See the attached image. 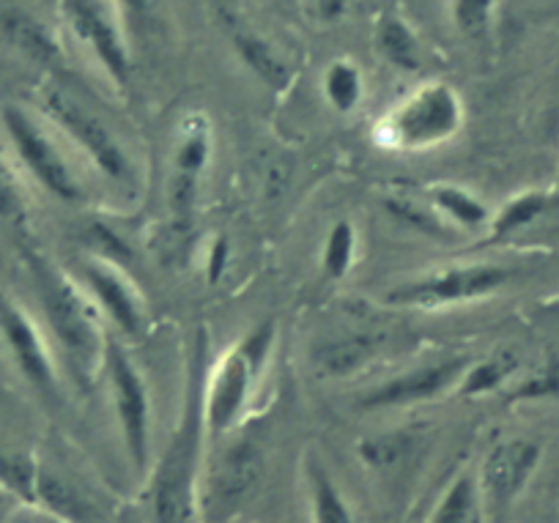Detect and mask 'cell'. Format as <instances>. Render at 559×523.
<instances>
[{
	"label": "cell",
	"instance_id": "25",
	"mask_svg": "<svg viewBox=\"0 0 559 523\" xmlns=\"http://www.w3.org/2000/svg\"><path fill=\"white\" fill-rule=\"evenodd\" d=\"M45 468L25 455L0 452V488L12 494L14 499L39 510L41 485H45Z\"/></svg>",
	"mask_w": 559,
	"mask_h": 523
},
{
	"label": "cell",
	"instance_id": "11",
	"mask_svg": "<svg viewBox=\"0 0 559 523\" xmlns=\"http://www.w3.org/2000/svg\"><path fill=\"white\" fill-rule=\"evenodd\" d=\"M83 290L94 301L96 310L112 323L121 334L138 340L143 337L148 326V307L146 299L140 296L129 274L107 258H88L78 269Z\"/></svg>",
	"mask_w": 559,
	"mask_h": 523
},
{
	"label": "cell",
	"instance_id": "27",
	"mask_svg": "<svg viewBox=\"0 0 559 523\" xmlns=\"http://www.w3.org/2000/svg\"><path fill=\"white\" fill-rule=\"evenodd\" d=\"M376 41H379L381 56H384L392 67L401 69V72H417L419 45H417V36L412 34V28H408L406 23H401L397 17L381 20Z\"/></svg>",
	"mask_w": 559,
	"mask_h": 523
},
{
	"label": "cell",
	"instance_id": "3",
	"mask_svg": "<svg viewBox=\"0 0 559 523\" xmlns=\"http://www.w3.org/2000/svg\"><path fill=\"white\" fill-rule=\"evenodd\" d=\"M464 127V102L448 83H426L395 105L379 123V143L397 154H426Z\"/></svg>",
	"mask_w": 559,
	"mask_h": 523
},
{
	"label": "cell",
	"instance_id": "8",
	"mask_svg": "<svg viewBox=\"0 0 559 523\" xmlns=\"http://www.w3.org/2000/svg\"><path fill=\"white\" fill-rule=\"evenodd\" d=\"M543 447L532 439H502L486 452L480 463L477 488H480L486 521H502L521 499L540 466Z\"/></svg>",
	"mask_w": 559,
	"mask_h": 523
},
{
	"label": "cell",
	"instance_id": "33",
	"mask_svg": "<svg viewBox=\"0 0 559 523\" xmlns=\"http://www.w3.org/2000/svg\"><path fill=\"white\" fill-rule=\"evenodd\" d=\"M121 3H123V12H127L129 17H143L148 7V0H121Z\"/></svg>",
	"mask_w": 559,
	"mask_h": 523
},
{
	"label": "cell",
	"instance_id": "10",
	"mask_svg": "<svg viewBox=\"0 0 559 523\" xmlns=\"http://www.w3.org/2000/svg\"><path fill=\"white\" fill-rule=\"evenodd\" d=\"M258 376L261 370L236 345H230L219 362L209 368L206 384H203V419H206L209 436L225 439L239 428Z\"/></svg>",
	"mask_w": 559,
	"mask_h": 523
},
{
	"label": "cell",
	"instance_id": "36",
	"mask_svg": "<svg viewBox=\"0 0 559 523\" xmlns=\"http://www.w3.org/2000/svg\"><path fill=\"white\" fill-rule=\"evenodd\" d=\"M557 307H559V299H557Z\"/></svg>",
	"mask_w": 559,
	"mask_h": 523
},
{
	"label": "cell",
	"instance_id": "2",
	"mask_svg": "<svg viewBox=\"0 0 559 523\" xmlns=\"http://www.w3.org/2000/svg\"><path fill=\"white\" fill-rule=\"evenodd\" d=\"M31 269H34L47 323L61 343L67 362L72 365L80 381L91 384L99 379L105 368L107 337H110L102 329L99 310L78 280L47 263L45 258H34Z\"/></svg>",
	"mask_w": 559,
	"mask_h": 523
},
{
	"label": "cell",
	"instance_id": "19",
	"mask_svg": "<svg viewBox=\"0 0 559 523\" xmlns=\"http://www.w3.org/2000/svg\"><path fill=\"white\" fill-rule=\"evenodd\" d=\"M310 523H357L352 504L319 461L308 463Z\"/></svg>",
	"mask_w": 559,
	"mask_h": 523
},
{
	"label": "cell",
	"instance_id": "16",
	"mask_svg": "<svg viewBox=\"0 0 559 523\" xmlns=\"http://www.w3.org/2000/svg\"><path fill=\"white\" fill-rule=\"evenodd\" d=\"M428 203L450 230H480L491 223V212L475 192L459 185H433Z\"/></svg>",
	"mask_w": 559,
	"mask_h": 523
},
{
	"label": "cell",
	"instance_id": "21",
	"mask_svg": "<svg viewBox=\"0 0 559 523\" xmlns=\"http://www.w3.org/2000/svg\"><path fill=\"white\" fill-rule=\"evenodd\" d=\"M419 444L417 430H384V433H370L357 441V455L362 466L373 468V472H390L406 463L414 455Z\"/></svg>",
	"mask_w": 559,
	"mask_h": 523
},
{
	"label": "cell",
	"instance_id": "28",
	"mask_svg": "<svg viewBox=\"0 0 559 523\" xmlns=\"http://www.w3.org/2000/svg\"><path fill=\"white\" fill-rule=\"evenodd\" d=\"M324 94L326 102H330L337 112L357 110L365 94V83L359 69L354 67L352 61L330 63V69H326L324 74Z\"/></svg>",
	"mask_w": 559,
	"mask_h": 523
},
{
	"label": "cell",
	"instance_id": "1",
	"mask_svg": "<svg viewBox=\"0 0 559 523\" xmlns=\"http://www.w3.org/2000/svg\"><path fill=\"white\" fill-rule=\"evenodd\" d=\"M190 348L179 425L148 472L146 499L154 523H198V515H201L203 444L209 436L206 419H203L209 343L203 329L192 337Z\"/></svg>",
	"mask_w": 559,
	"mask_h": 523
},
{
	"label": "cell",
	"instance_id": "23",
	"mask_svg": "<svg viewBox=\"0 0 559 523\" xmlns=\"http://www.w3.org/2000/svg\"><path fill=\"white\" fill-rule=\"evenodd\" d=\"M428 523H486V510H483L475 474H459L444 488Z\"/></svg>",
	"mask_w": 559,
	"mask_h": 523
},
{
	"label": "cell",
	"instance_id": "32",
	"mask_svg": "<svg viewBox=\"0 0 559 523\" xmlns=\"http://www.w3.org/2000/svg\"><path fill=\"white\" fill-rule=\"evenodd\" d=\"M228 263H230V245L225 236H217V239L209 245L206 252V261H203V272H206V283H219L223 274L228 272Z\"/></svg>",
	"mask_w": 559,
	"mask_h": 523
},
{
	"label": "cell",
	"instance_id": "20",
	"mask_svg": "<svg viewBox=\"0 0 559 523\" xmlns=\"http://www.w3.org/2000/svg\"><path fill=\"white\" fill-rule=\"evenodd\" d=\"M212 159V129L209 121L201 116H190L179 129V140L174 148V176H185V179L201 181L203 170Z\"/></svg>",
	"mask_w": 559,
	"mask_h": 523
},
{
	"label": "cell",
	"instance_id": "14",
	"mask_svg": "<svg viewBox=\"0 0 559 523\" xmlns=\"http://www.w3.org/2000/svg\"><path fill=\"white\" fill-rule=\"evenodd\" d=\"M0 334L7 340L9 354H12L23 379L34 390L52 395L58 390V370L52 362L50 345H47L45 334L36 326L34 318L14 301L0 299Z\"/></svg>",
	"mask_w": 559,
	"mask_h": 523
},
{
	"label": "cell",
	"instance_id": "12",
	"mask_svg": "<svg viewBox=\"0 0 559 523\" xmlns=\"http://www.w3.org/2000/svg\"><path fill=\"white\" fill-rule=\"evenodd\" d=\"M466 368H469L466 357H444L437 362L417 365V368L403 370V373L392 376V379L381 381L373 390L365 392L359 406L370 408V412H386V408H406L417 406V403L439 401L450 390H459Z\"/></svg>",
	"mask_w": 559,
	"mask_h": 523
},
{
	"label": "cell",
	"instance_id": "26",
	"mask_svg": "<svg viewBox=\"0 0 559 523\" xmlns=\"http://www.w3.org/2000/svg\"><path fill=\"white\" fill-rule=\"evenodd\" d=\"M354 261H357V228L352 219H337L321 247V272L326 280L337 283L352 272Z\"/></svg>",
	"mask_w": 559,
	"mask_h": 523
},
{
	"label": "cell",
	"instance_id": "13",
	"mask_svg": "<svg viewBox=\"0 0 559 523\" xmlns=\"http://www.w3.org/2000/svg\"><path fill=\"white\" fill-rule=\"evenodd\" d=\"M63 17L72 34L91 47L112 83L127 91L132 83V58L110 9L102 0H63Z\"/></svg>",
	"mask_w": 559,
	"mask_h": 523
},
{
	"label": "cell",
	"instance_id": "9",
	"mask_svg": "<svg viewBox=\"0 0 559 523\" xmlns=\"http://www.w3.org/2000/svg\"><path fill=\"white\" fill-rule=\"evenodd\" d=\"M0 121L7 129L9 140H12L14 151H17L20 162L25 165V170L50 192L52 198L63 203H78L83 198V187H80L78 176L69 167L67 156L58 151V145L52 143L50 134L17 105H7L0 112Z\"/></svg>",
	"mask_w": 559,
	"mask_h": 523
},
{
	"label": "cell",
	"instance_id": "15",
	"mask_svg": "<svg viewBox=\"0 0 559 523\" xmlns=\"http://www.w3.org/2000/svg\"><path fill=\"white\" fill-rule=\"evenodd\" d=\"M386 337L379 329H346L321 340L313 348V370L319 379H352L373 365L384 352Z\"/></svg>",
	"mask_w": 559,
	"mask_h": 523
},
{
	"label": "cell",
	"instance_id": "4",
	"mask_svg": "<svg viewBox=\"0 0 559 523\" xmlns=\"http://www.w3.org/2000/svg\"><path fill=\"white\" fill-rule=\"evenodd\" d=\"M102 376L110 387L116 423L121 430L123 450L134 477L146 479L152 472V392L146 379L129 357L127 345L118 337H107L105 368Z\"/></svg>",
	"mask_w": 559,
	"mask_h": 523
},
{
	"label": "cell",
	"instance_id": "29",
	"mask_svg": "<svg viewBox=\"0 0 559 523\" xmlns=\"http://www.w3.org/2000/svg\"><path fill=\"white\" fill-rule=\"evenodd\" d=\"M493 0H453V23L469 39L486 36L491 25Z\"/></svg>",
	"mask_w": 559,
	"mask_h": 523
},
{
	"label": "cell",
	"instance_id": "30",
	"mask_svg": "<svg viewBox=\"0 0 559 523\" xmlns=\"http://www.w3.org/2000/svg\"><path fill=\"white\" fill-rule=\"evenodd\" d=\"M0 219H7V223H23L25 219L23 190H20L17 176L3 156H0Z\"/></svg>",
	"mask_w": 559,
	"mask_h": 523
},
{
	"label": "cell",
	"instance_id": "24",
	"mask_svg": "<svg viewBox=\"0 0 559 523\" xmlns=\"http://www.w3.org/2000/svg\"><path fill=\"white\" fill-rule=\"evenodd\" d=\"M519 370V357L515 352L504 348V352L491 354V357L480 359V362L469 365L459 384V395L464 397H480L491 395V392L502 390L513 373Z\"/></svg>",
	"mask_w": 559,
	"mask_h": 523
},
{
	"label": "cell",
	"instance_id": "31",
	"mask_svg": "<svg viewBox=\"0 0 559 523\" xmlns=\"http://www.w3.org/2000/svg\"><path fill=\"white\" fill-rule=\"evenodd\" d=\"M559 390V370L557 365H548V368L535 370L524 384L515 387L513 397H543L551 395V392Z\"/></svg>",
	"mask_w": 559,
	"mask_h": 523
},
{
	"label": "cell",
	"instance_id": "22",
	"mask_svg": "<svg viewBox=\"0 0 559 523\" xmlns=\"http://www.w3.org/2000/svg\"><path fill=\"white\" fill-rule=\"evenodd\" d=\"M554 201H557L554 190L519 192V195L510 198L497 214H491L488 234H491V239H504V236L519 234L526 225L535 223L537 217H543V214L554 206Z\"/></svg>",
	"mask_w": 559,
	"mask_h": 523
},
{
	"label": "cell",
	"instance_id": "34",
	"mask_svg": "<svg viewBox=\"0 0 559 523\" xmlns=\"http://www.w3.org/2000/svg\"><path fill=\"white\" fill-rule=\"evenodd\" d=\"M36 523H69V521H63V518H56V515H45V512H41Z\"/></svg>",
	"mask_w": 559,
	"mask_h": 523
},
{
	"label": "cell",
	"instance_id": "5",
	"mask_svg": "<svg viewBox=\"0 0 559 523\" xmlns=\"http://www.w3.org/2000/svg\"><path fill=\"white\" fill-rule=\"evenodd\" d=\"M513 280V269L499 263H464V266L439 269L401 283L386 294L395 307L414 310H442V307L472 305L502 290Z\"/></svg>",
	"mask_w": 559,
	"mask_h": 523
},
{
	"label": "cell",
	"instance_id": "18",
	"mask_svg": "<svg viewBox=\"0 0 559 523\" xmlns=\"http://www.w3.org/2000/svg\"><path fill=\"white\" fill-rule=\"evenodd\" d=\"M0 34L7 36L17 50L34 58L39 63H52L61 58V47L52 39L50 31L31 14L20 12V9H3L0 12Z\"/></svg>",
	"mask_w": 559,
	"mask_h": 523
},
{
	"label": "cell",
	"instance_id": "6",
	"mask_svg": "<svg viewBox=\"0 0 559 523\" xmlns=\"http://www.w3.org/2000/svg\"><path fill=\"white\" fill-rule=\"evenodd\" d=\"M41 107L85 151L91 165L105 179L116 181V185H132V159H129L123 145L116 140V134L107 129V123L99 121L88 107H83L72 94H67L63 88H56V85L41 94Z\"/></svg>",
	"mask_w": 559,
	"mask_h": 523
},
{
	"label": "cell",
	"instance_id": "7",
	"mask_svg": "<svg viewBox=\"0 0 559 523\" xmlns=\"http://www.w3.org/2000/svg\"><path fill=\"white\" fill-rule=\"evenodd\" d=\"M263 479V450L250 436L230 439L217 457L212 461L203 483L201 510H206L214 521L234 518Z\"/></svg>",
	"mask_w": 559,
	"mask_h": 523
},
{
	"label": "cell",
	"instance_id": "17",
	"mask_svg": "<svg viewBox=\"0 0 559 523\" xmlns=\"http://www.w3.org/2000/svg\"><path fill=\"white\" fill-rule=\"evenodd\" d=\"M228 28L241 61H245L272 91L288 88V83H292V69H288V63L274 52V47L269 45V41H263L258 34H252V31L236 25L234 20H228Z\"/></svg>",
	"mask_w": 559,
	"mask_h": 523
},
{
	"label": "cell",
	"instance_id": "35",
	"mask_svg": "<svg viewBox=\"0 0 559 523\" xmlns=\"http://www.w3.org/2000/svg\"><path fill=\"white\" fill-rule=\"evenodd\" d=\"M554 195L559 198V176H557V187H554Z\"/></svg>",
	"mask_w": 559,
	"mask_h": 523
}]
</instances>
